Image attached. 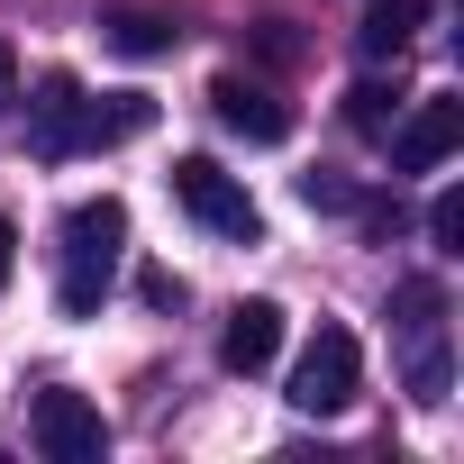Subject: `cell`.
<instances>
[{
  "label": "cell",
  "instance_id": "obj_11",
  "mask_svg": "<svg viewBox=\"0 0 464 464\" xmlns=\"http://www.w3.org/2000/svg\"><path fill=\"white\" fill-rule=\"evenodd\" d=\"M173 37H182V28L155 19V10H119V19H110V46H119V55H164Z\"/></svg>",
  "mask_w": 464,
  "mask_h": 464
},
{
  "label": "cell",
  "instance_id": "obj_17",
  "mask_svg": "<svg viewBox=\"0 0 464 464\" xmlns=\"http://www.w3.org/2000/svg\"><path fill=\"white\" fill-rule=\"evenodd\" d=\"M0 110H19V55L0 46Z\"/></svg>",
  "mask_w": 464,
  "mask_h": 464
},
{
  "label": "cell",
  "instance_id": "obj_8",
  "mask_svg": "<svg viewBox=\"0 0 464 464\" xmlns=\"http://www.w3.org/2000/svg\"><path fill=\"white\" fill-rule=\"evenodd\" d=\"M455 146H464V101H419L392 128V173H437Z\"/></svg>",
  "mask_w": 464,
  "mask_h": 464
},
{
  "label": "cell",
  "instance_id": "obj_3",
  "mask_svg": "<svg viewBox=\"0 0 464 464\" xmlns=\"http://www.w3.org/2000/svg\"><path fill=\"white\" fill-rule=\"evenodd\" d=\"M173 200L209 227V237H237V246H256L265 237V209H256V191L237 182V173H227L218 155H182L173 164Z\"/></svg>",
  "mask_w": 464,
  "mask_h": 464
},
{
  "label": "cell",
  "instance_id": "obj_7",
  "mask_svg": "<svg viewBox=\"0 0 464 464\" xmlns=\"http://www.w3.org/2000/svg\"><path fill=\"white\" fill-rule=\"evenodd\" d=\"M209 110H218L227 137H246V146H283L292 137V101L274 82H246V73H218L209 82Z\"/></svg>",
  "mask_w": 464,
  "mask_h": 464
},
{
  "label": "cell",
  "instance_id": "obj_2",
  "mask_svg": "<svg viewBox=\"0 0 464 464\" xmlns=\"http://www.w3.org/2000/svg\"><path fill=\"white\" fill-rule=\"evenodd\" d=\"M128 256V209L101 191V200H73L64 209V283H55V310L64 319H92L110 301V274Z\"/></svg>",
  "mask_w": 464,
  "mask_h": 464
},
{
  "label": "cell",
  "instance_id": "obj_10",
  "mask_svg": "<svg viewBox=\"0 0 464 464\" xmlns=\"http://www.w3.org/2000/svg\"><path fill=\"white\" fill-rule=\"evenodd\" d=\"M419 19H428V0H364L355 46H364V55H401V46L419 37Z\"/></svg>",
  "mask_w": 464,
  "mask_h": 464
},
{
  "label": "cell",
  "instance_id": "obj_5",
  "mask_svg": "<svg viewBox=\"0 0 464 464\" xmlns=\"http://www.w3.org/2000/svg\"><path fill=\"white\" fill-rule=\"evenodd\" d=\"M355 382H364V346H355L346 328H319V337L301 346V364H292V410L337 419V410L355 401Z\"/></svg>",
  "mask_w": 464,
  "mask_h": 464
},
{
  "label": "cell",
  "instance_id": "obj_14",
  "mask_svg": "<svg viewBox=\"0 0 464 464\" xmlns=\"http://www.w3.org/2000/svg\"><path fill=\"white\" fill-rule=\"evenodd\" d=\"M301 200H310V209H355V191H346L337 173H301Z\"/></svg>",
  "mask_w": 464,
  "mask_h": 464
},
{
  "label": "cell",
  "instance_id": "obj_4",
  "mask_svg": "<svg viewBox=\"0 0 464 464\" xmlns=\"http://www.w3.org/2000/svg\"><path fill=\"white\" fill-rule=\"evenodd\" d=\"M392 328H401V355H410V401H446V292L437 283H401L392 292Z\"/></svg>",
  "mask_w": 464,
  "mask_h": 464
},
{
  "label": "cell",
  "instance_id": "obj_9",
  "mask_svg": "<svg viewBox=\"0 0 464 464\" xmlns=\"http://www.w3.org/2000/svg\"><path fill=\"white\" fill-rule=\"evenodd\" d=\"M274 355H283V310H274V301H237V310H227V328H218V364L256 382Z\"/></svg>",
  "mask_w": 464,
  "mask_h": 464
},
{
  "label": "cell",
  "instance_id": "obj_1",
  "mask_svg": "<svg viewBox=\"0 0 464 464\" xmlns=\"http://www.w3.org/2000/svg\"><path fill=\"white\" fill-rule=\"evenodd\" d=\"M37 119H28V137H37V155H101V146H128V137H146L155 128V101L146 92H73V82H46V101H28Z\"/></svg>",
  "mask_w": 464,
  "mask_h": 464
},
{
  "label": "cell",
  "instance_id": "obj_16",
  "mask_svg": "<svg viewBox=\"0 0 464 464\" xmlns=\"http://www.w3.org/2000/svg\"><path fill=\"white\" fill-rule=\"evenodd\" d=\"M10 274H19V227L0 218V292H10Z\"/></svg>",
  "mask_w": 464,
  "mask_h": 464
},
{
  "label": "cell",
  "instance_id": "obj_13",
  "mask_svg": "<svg viewBox=\"0 0 464 464\" xmlns=\"http://www.w3.org/2000/svg\"><path fill=\"white\" fill-rule=\"evenodd\" d=\"M428 237H437L446 256H464V191H437V209H428Z\"/></svg>",
  "mask_w": 464,
  "mask_h": 464
},
{
  "label": "cell",
  "instance_id": "obj_6",
  "mask_svg": "<svg viewBox=\"0 0 464 464\" xmlns=\"http://www.w3.org/2000/svg\"><path fill=\"white\" fill-rule=\"evenodd\" d=\"M28 437H37L46 464H101V455H110V419H101L82 392H37Z\"/></svg>",
  "mask_w": 464,
  "mask_h": 464
},
{
  "label": "cell",
  "instance_id": "obj_15",
  "mask_svg": "<svg viewBox=\"0 0 464 464\" xmlns=\"http://www.w3.org/2000/svg\"><path fill=\"white\" fill-rule=\"evenodd\" d=\"M137 292H146V310H182V274H164V265H146Z\"/></svg>",
  "mask_w": 464,
  "mask_h": 464
},
{
  "label": "cell",
  "instance_id": "obj_12",
  "mask_svg": "<svg viewBox=\"0 0 464 464\" xmlns=\"http://www.w3.org/2000/svg\"><path fill=\"white\" fill-rule=\"evenodd\" d=\"M346 119H355V137H392L401 92H392V82H355V92H346Z\"/></svg>",
  "mask_w": 464,
  "mask_h": 464
}]
</instances>
